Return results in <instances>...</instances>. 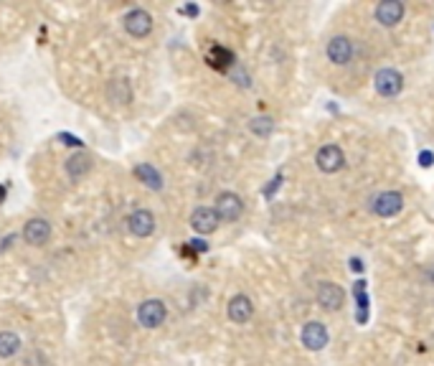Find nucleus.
Here are the masks:
<instances>
[{"mask_svg":"<svg viewBox=\"0 0 434 366\" xmlns=\"http://www.w3.org/2000/svg\"><path fill=\"white\" fill-rule=\"evenodd\" d=\"M373 89H376L384 99L399 97L401 89H404V77H401V71L394 69V66L378 69L376 74H373Z\"/></svg>","mask_w":434,"mask_h":366,"instance_id":"1","label":"nucleus"},{"mask_svg":"<svg viewBox=\"0 0 434 366\" xmlns=\"http://www.w3.org/2000/svg\"><path fill=\"white\" fill-rule=\"evenodd\" d=\"M315 300L325 313H338V310H343V305H345V290L333 280H322V282H317Z\"/></svg>","mask_w":434,"mask_h":366,"instance_id":"2","label":"nucleus"},{"mask_svg":"<svg viewBox=\"0 0 434 366\" xmlns=\"http://www.w3.org/2000/svg\"><path fill=\"white\" fill-rule=\"evenodd\" d=\"M165 318H168V305L160 298H147L137 305V323L142 328H160Z\"/></svg>","mask_w":434,"mask_h":366,"instance_id":"3","label":"nucleus"},{"mask_svg":"<svg viewBox=\"0 0 434 366\" xmlns=\"http://www.w3.org/2000/svg\"><path fill=\"white\" fill-rule=\"evenodd\" d=\"M315 166H317L320 173H328V176H333V173H338V170H343L345 168L343 148H341L338 142H328V145H322V148L315 153Z\"/></svg>","mask_w":434,"mask_h":366,"instance_id":"4","label":"nucleus"},{"mask_svg":"<svg viewBox=\"0 0 434 366\" xmlns=\"http://www.w3.org/2000/svg\"><path fill=\"white\" fill-rule=\"evenodd\" d=\"M371 212L378 219H394L404 212V196L399 191H381L378 196H373L371 201Z\"/></svg>","mask_w":434,"mask_h":366,"instance_id":"5","label":"nucleus"},{"mask_svg":"<svg viewBox=\"0 0 434 366\" xmlns=\"http://www.w3.org/2000/svg\"><path fill=\"white\" fill-rule=\"evenodd\" d=\"M214 209H216V214H218L221 221L234 224V221H239L241 214H244V201H241V196L234 193V191H221V193L216 196Z\"/></svg>","mask_w":434,"mask_h":366,"instance_id":"6","label":"nucleus"},{"mask_svg":"<svg viewBox=\"0 0 434 366\" xmlns=\"http://www.w3.org/2000/svg\"><path fill=\"white\" fill-rule=\"evenodd\" d=\"M300 341H302V346H305L308 351H322V349L330 344L328 325L320 323V321H308V323L302 325Z\"/></svg>","mask_w":434,"mask_h":366,"instance_id":"7","label":"nucleus"},{"mask_svg":"<svg viewBox=\"0 0 434 366\" xmlns=\"http://www.w3.org/2000/svg\"><path fill=\"white\" fill-rule=\"evenodd\" d=\"M404 13L406 8L401 0H381L376 8H373V18H376L378 26H384V29H394V26H399L404 21Z\"/></svg>","mask_w":434,"mask_h":366,"instance_id":"8","label":"nucleus"},{"mask_svg":"<svg viewBox=\"0 0 434 366\" xmlns=\"http://www.w3.org/2000/svg\"><path fill=\"white\" fill-rule=\"evenodd\" d=\"M353 54H356L353 41H350L348 36H343V34L333 36V38L325 43V57H328L330 64H336V66H345V64H350Z\"/></svg>","mask_w":434,"mask_h":366,"instance_id":"9","label":"nucleus"},{"mask_svg":"<svg viewBox=\"0 0 434 366\" xmlns=\"http://www.w3.org/2000/svg\"><path fill=\"white\" fill-rule=\"evenodd\" d=\"M122 26H125V31L133 38H145V36L153 34V15L147 13V10H142V8H133L122 18Z\"/></svg>","mask_w":434,"mask_h":366,"instance_id":"10","label":"nucleus"},{"mask_svg":"<svg viewBox=\"0 0 434 366\" xmlns=\"http://www.w3.org/2000/svg\"><path fill=\"white\" fill-rule=\"evenodd\" d=\"M218 224H221V219H218L214 206H198V209H193V214H190V229L196 234H201V237L214 234L218 229Z\"/></svg>","mask_w":434,"mask_h":366,"instance_id":"11","label":"nucleus"},{"mask_svg":"<svg viewBox=\"0 0 434 366\" xmlns=\"http://www.w3.org/2000/svg\"><path fill=\"white\" fill-rule=\"evenodd\" d=\"M226 316H229V321H232V323L246 325L254 318V303H252V298L244 295V293L234 295L232 300H229V305H226Z\"/></svg>","mask_w":434,"mask_h":366,"instance_id":"12","label":"nucleus"},{"mask_svg":"<svg viewBox=\"0 0 434 366\" xmlns=\"http://www.w3.org/2000/svg\"><path fill=\"white\" fill-rule=\"evenodd\" d=\"M127 229L133 237L137 240H145L155 232V214L150 209H135L130 217H127Z\"/></svg>","mask_w":434,"mask_h":366,"instance_id":"13","label":"nucleus"},{"mask_svg":"<svg viewBox=\"0 0 434 366\" xmlns=\"http://www.w3.org/2000/svg\"><path fill=\"white\" fill-rule=\"evenodd\" d=\"M23 240H26V244H31V247L49 244L51 224L46 221V219H41V217L29 219V221H26V226H23Z\"/></svg>","mask_w":434,"mask_h":366,"instance_id":"14","label":"nucleus"},{"mask_svg":"<svg viewBox=\"0 0 434 366\" xmlns=\"http://www.w3.org/2000/svg\"><path fill=\"white\" fill-rule=\"evenodd\" d=\"M107 102H112L114 107H127L133 102V87H130V82L125 77L107 82Z\"/></svg>","mask_w":434,"mask_h":366,"instance_id":"15","label":"nucleus"},{"mask_svg":"<svg viewBox=\"0 0 434 366\" xmlns=\"http://www.w3.org/2000/svg\"><path fill=\"white\" fill-rule=\"evenodd\" d=\"M206 61H209V66H214V69H218V71H232L234 66H237V61H234V51L224 49V46H218V43H214V46L209 49Z\"/></svg>","mask_w":434,"mask_h":366,"instance_id":"16","label":"nucleus"},{"mask_svg":"<svg viewBox=\"0 0 434 366\" xmlns=\"http://www.w3.org/2000/svg\"><path fill=\"white\" fill-rule=\"evenodd\" d=\"M91 166H94V163H91L89 155H87V153H77V155H71L69 161H66V166H63V168H66V176H69L71 181H82V178H84L87 173L91 170Z\"/></svg>","mask_w":434,"mask_h":366,"instance_id":"17","label":"nucleus"},{"mask_svg":"<svg viewBox=\"0 0 434 366\" xmlns=\"http://www.w3.org/2000/svg\"><path fill=\"white\" fill-rule=\"evenodd\" d=\"M135 178H137L142 186H147L150 191H160L163 189L160 170L155 168V166H150V163H140V166H135Z\"/></svg>","mask_w":434,"mask_h":366,"instance_id":"18","label":"nucleus"},{"mask_svg":"<svg viewBox=\"0 0 434 366\" xmlns=\"http://www.w3.org/2000/svg\"><path fill=\"white\" fill-rule=\"evenodd\" d=\"M21 351V336L13 331H0V359H13Z\"/></svg>","mask_w":434,"mask_h":366,"instance_id":"19","label":"nucleus"},{"mask_svg":"<svg viewBox=\"0 0 434 366\" xmlns=\"http://www.w3.org/2000/svg\"><path fill=\"white\" fill-rule=\"evenodd\" d=\"M249 133L257 135V138H262V140H267V138L274 133V120L272 117H264V115L252 117V120H249Z\"/></svg>","mask_w":434,"mask_h":366,"instance_id":"20","label":"nucleus"},{"mask_svg":"<svg viewBox=\"0 0 434 366\" xmlns=\"http://www.w3.org/2000/svg\"><path fill=\"white\" fill-rule=\"evenodd\" d=\"M353 295H356V303L358 308H361V323L366 321V310H368V295H366V282L358 280L356 285H353Z\"/></svg>","mask_w":434,"mask_h":366,"instance_id":"21","label":"nucleus"},{"mask_svg":"<svg viewBox=\"0 0 434 366\" xmlns=\"http://www.w3.org/2000/svg\"><path fill=\"white\" fill-rule=\"evenodd\" d=\"M232 79H237L239 87H249L252 85V79H249V74H246L244 69H239V66H234L232 69Z\"/></svg>","mask_w":434,"mask_h":366,"instance_id":"22","label":"nucleus"},{"mask_svg":"<svg viewBox=\"0 0 434 366\" xmlns=\"http://www.w3.org/2000/svg\"><path fill=\"white\" fill-rule=\"evenodd\" d=\"M348 268H350V272H364V260H361V257H350Z\"/></svg>","mask_w":434,"mask_h":366,"instance_id":"23","label":"nucleus"},{"mask_svg":"<svg viewBox=\"0 0 434 366\" xmlns=\"http://www.w3.org/2000/svg\"><path fill=\"white\" fill-rule=\"evenodd\" d=\"M59 140H66V145H74V148H82V140H79V138H74V135L61 133V135H59Z\"/></svg>","mask_w":434,"mask_h":366,"instance_id":"24","label":"nucleus"},{"mask_svg":"<svg viewBox=\"0 0 434 366\" xmlns=\"http://www.w3.org/2000/svg\"><path fill=\"white\" fill-rule=\"evenodd\" d=\"M419 163H421V168H429L434 163V155L429 153V150H424V153H419Z\"/></svg>","mask_w":434,"mask_h":366,"instance_id":"25","label":"nucleus"},{"mask_svg":"<svg viewBox=\"0 0 434 366\" xmlns=\"http://www.w3.org/2000/svg\"><path fill=\"white\" fill-rule=\"evenodd\" d=\"M188 247H190V249H193V252H206V249H209V244H206V242H203V240H193V242H188Z\"/></svg>","mask_w":434,"mask_h":366,"instance_id":"26","label":"nucleus"},{"mask_svg":"<svg viewBox=\"0 0 434 366\" xmlns=\"http://www.w3.org/2000/svg\"><path fill=\"white\" fill-rule=\"evenodd\" d=\"M183 13H188V15H196V13H198V8H196V6H186V8H183Z\"/></svg>","mask_w":434,"mask_h":366,"instance_id":"27","label":"nucleus"}]
</instances>
